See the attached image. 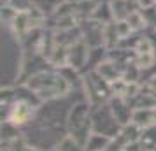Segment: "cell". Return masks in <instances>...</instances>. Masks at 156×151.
<instances>
[{
	"mask_svg": "<svg viewBox=\"0 0 156 151\" xmlns=\"http://www.w3.org/2000/svg\"><path fill=\"white\" fill-rule=\"evenodd\" d=\"M139 4H140L142 7H151L154 4V0H139Z\"/></svg>",
	"mask_w": 156,
	"mask_h": 151,
	"instance_id": "11",
	"label": "cell"
},
{
	"mask_svg": "<svg viewBox=\"0 0 156 151\" xmlns=\"http://www.w3.org/2000/svg\"><path fill=\"white\" fill-rule=\"evenodd\" d=\"M111 137L102 135L98 132H91V135L88 137V141L84 144V151H105L111 144Z\"/></svg>",
	"mask_w": 156,
	"mask_h": 151,
	"instance_id": "6",
	"label": "cell"
},
{
	"mask_svg": "<svg viewBox=\"0 0 156 151\" xmlns=\"http://www.w3.org/2000/svg\"><path fill=\"white\" fill-rule=\"evenodd\" d=\"M109 107L112 111V114L116 116V120L119 121V125H128L132 123V116H133V107H130V102L125 100L123 97H114L109 102Z\"/></svg>",
	"mask_w": 156,
	"mask_h": 151,
	"instance_id": "5",
	"label": "cell"
},
{
	"mask_svg": "<svg viewBox=\"0 0 156 151\" xmlns=\"http://www.w3.org/2000/svg\"><path fill=\"white\" fill-rule=\"evenodd\" d=\"M105 151H107V149H105Z\"/></svg>",
	"mask_w": 156,
	"mask_h": 151,
	"instance_id": "13",
	"label": "cell"
},
{
	"mask_svg": "<svg viewBox=\"0 0 156 151\" xmlns=\"http://www.w3.org/2000/svg\"><path fill=\"white\" fill-rule=\"evenodd\" d=\"M149 88H151L153 93H156V76H153V77L149 79Z\"/></svg>",
	"mask_w": 156,
	"mask_h": 151,
	"instance_id": "10",
	"label": "cell"
},
{
	"mask_svg": "<svg viewBox=\"0 0 156 151\" xmlns=\"http://www.w3.org/2000/svg\"><path fill=\"white\" fill-rule=\"evenodd\" d=\"M27 88H30L41 100H51L60 95H65L70 90V84L60 74L41 72V74H35L34 77H30Z\"/></svg>",
	"mask_w": 156,
	"mask_h": 151,
	"instance_id": "1",
	"label": "cell"
},
{
	"mask_svg": "<svg viewBox=\"0 0 156 151\" xmlns=\"http://www.w3.org/2000/svg\"><path fill=\"white\" fill-rule=\"evenodd\" d=\"M126 23L130 25V28H132V30H140L142 27H144V20L140 18V14H139V13H133V14L128 16Z\"/></svg>",
	"mask_w": 156,
	"mask_h": 151,
	"instance_id": "9",
	"label": "cell"
},
{
	"mask_svg": "<svg viewBox=\"0 0 156 151\" xmlns=\"http://www.w3.org/2000/svg\"><path fill=\"white\" fill-rule=\"evenodd\" d=\"M56 149L58 151H84V146L79 142L77 139H74L72 135H65L56 144Z\"/></svg>",
	"mask_w": 156,
	"mask_h": 151,
	"instance_id": "8",
	"label": "cell"
},
{
	"mask_svg": "<svg viewBox=\"0 0 156 151\" xmlns=\"http://www.w3.org/2000/svg\"><path fill=\"white\" fill-rule=\"evenodd\" d=\"M23 151H42V149H39V148H32V146H28V144H27Z\"/></svg>",
	"mask_w": 156,
	"mask_h": 151,
	"instance_id": "12",
	"label": "cell"
},
{
	"mask_svg": "<svg viewBox=\"0 0 156 151\" xmlns=\"http://www.w3.org/2000/svg\"><path fill=\"white\" fill-rule=\"evenodd\" d=\"M69 135L77 139L79 142L84 146L88 137L91 135L93 125H91V111L86 104H77L69 114Z\"/></svg>",
	"mask_w": 156,
	"mask_h": 151,
	"instance_id": "2",
	"label": "cell"
},
{
	"mask_svg": "<svg viewBox=\"0 0 156 151\" xmlns=\"http://www.w3.org/2000/svg\"><path fill=\"white\" fill-rule=\"evenodd\" d=\"M37 107V102L27 100L23 97H18L16 95L14 102L11 104V111H9L7 121H11L12 125L20 127V125H25L27 121H30V118L34 116V111Z\"/></svg>",
	"mask_w": 156,
	"mask_h": 151,
	"instance_id": "4",
	"label": "cell"
},
{
	"mask_svg": "<svg viewBox=\"0 0 156 151\" xmlns=\"http://www.w3.org/2000/svg\"><path fill=\"white\" fill-rule=\"evenodd\" d=\"M140 144L144 151H151L156 148V125L153 127H147V128H142V134H140Z\"/></svg>",
	"mask_w": 156,
	"mask_h": 151,
	"instance_id": "7",
	"label": "cell"
},
{
	"mask_svg": "<svg viewBox=\"0 0 156 151\" xmlns=\"http://www.w3.org/2000/svg\"><path fill=\"white\" fill-rule=\"evenodd\" d=\"M98 109L91 111V125L93 132H98L102 135H107L114 139L123 128V125H119V121L116 120V116L112 114V111L107 106H97Z\"/></svg>",
	"mask_w": 156,
	"mask_h": 151,
	"instance_id": "3",
	"label": "cell"
}]
</instances>
